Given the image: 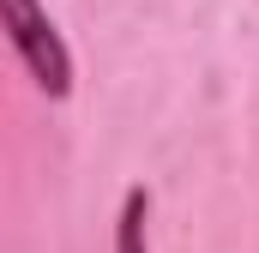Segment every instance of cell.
I'll list each match as a JSON object with an SVG mask.
<instances>
[{
    "mask_svg": "<svg viewBox=\"0 0 259 253\" xmlns=\"http://www.w3.org/2000/svg\"><path fill=\"white\" fill-rule=\"evenodd\" d=\"M0 30H6L12 55L24 61L30 85L42 97H55V103L72 97V55H66V43H61V30H55L42 0H0Z\"/></svg>",
    "mask_w": 259,
    "mask_h": 253,
    "instance_id": "1",
    "label": "cell"
},
{
    "mask_svg": "<svg viewBox=\"0 0 259 253\" xmlns=\"http://www.w3.org/2000/svg\"><path fill=\"white\" fill-rule=\"evenodd\" d=\"M151 193L145 187H127L121 199V217H115V253H151Z\"/></svg>",
    "mask_w": 259,
    "mask_h": 253,
    "instance_id": "2",
    "label": "cell"
}]
</instances>
